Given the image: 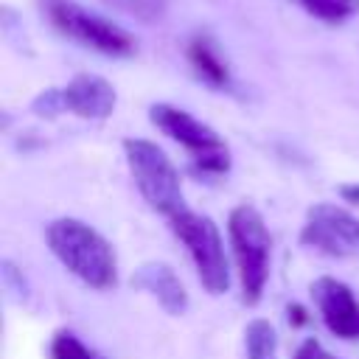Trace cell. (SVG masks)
I'll return each mask as SVG.
<instances>
[{"mask_svg": "<svg viewBox=\"0 0 359 359\" xmlns=\"http://www.w3.org/2000/svg\"><path fill=\"white\" fill-rule=\"evenodd\" d=\"M45 244L50 255L84 286L109 292L118 286V255L115 247L87 222L62 216L45 227Z\"/></svg>", "mask_w": 359, "mask_h": 359, "instance_id": "1", "label": "cell"}, {"mask_svg": "<svg viewBox=\"0 0 359 359\" xmlns=\"http://www.w3.org/2000/svg\"><path fill=\"white\" fill-rule=\"evenodd\" d=\"M227 241L236 264L241 300L247 306H255L261 303L269 283V272H272V233L255 205L241 202L230 210Z\"/></svg>", "mask_w": 359, "mask_h": 359, "instance_id": "2", "label": "cell"}, {"mask_svg": "<svg viewBox=\"0 0 359 359\" xmlns=\"http://www.w3.org/2000/svg\"><path fill=\"white\" fill-rule=\"evenodd\" d=\"M149 121L177 146H182L188 151L191 168L199 177H224L230 171V149L224 143V137L208 126L205 121H199L196 115H191L182 107L174 104H151L149 107Z\"/></svg>", "mask_w": 359, "mask_h": 359, "instance_id": "3", "label": "cell"}, {"mask_svg": "<svg viewBox=\"0 0 359 359\" xmlns=\"http://www.w3.org/2000/svg\"><path fill=\"white\" fill-rule=\"evenodd\" d=\"M123 157H126V168L132 174L137 194L143 196V202L154 213L171 219L177 210L188 208L185 194H182L180 168L154 140L126 137L123 140Z\"/></svg>", "mask_w": 359, "mask_h": 359, "instance_id": "4", "label": "cell"}, {"mask_svg": "<svg viewBox=\"0 0 359 359\" xmlns=\"http://www.w3.org/2000/svg\"><path fill=\"white\" fill-rule=\"evenodd\" d=\"M165 222H168L174 238L185 247L202 289L208 294H224L230 289V272L233 269H230V258H227L219 224L210 216L191 210V208L177 210Z\"/></svg>", "mask_w": 359, "mask_h": 359, "instance_id": "5", "label": "cell"}, {"mask_svg": "<svg viewBox=\"0 0 359 359\" xmlns=\"http://www.w3.org/2000/svg\"><path fill=\"white\" fill-rule=\"evenodd\" d=\"M45 20L67 39L93 48L104 56H132L135 53V39L126 28L115 25L107 17H98L87 11L76 0H39Z\"/></svg>", "mask_w": 359, "mask_h": 359, "instance_id": "6", "label": "cell"}, {"mask_svg": "<svg viewBox=\"0 0 359 359\" xmlns=\"http://www.w3.org/2000/svg\"><path fill=\"white\" fill-rule=\"evenodd\" d=\"M300 244L328 258H353L359 255V216L337 202H314L306 210Z\"/></svg>", "mask_w": 359, "mask_h": 359, "instance_id": "7", "label": "cell"}, {"mask_svg": "<svg viewBox=\"0 0 359 359\" xmlns=\"http://www.w3.org/2000/svg\"><path fill=\"white\" fill-rule=\"evenodd\" d=\"M311 300L317 306L323 325L337 339H359V297L345 280L334 275H320L317 280H311Z\"/></svg>", "mask_w": 359, "mask_h": 359, "instance_id": "8", "label": "cell"}, {"mask_svg": "<svg viewBox=\"0 0 359 359\" xmlns=\"http://www.w3.org/2000/svg\"><path fill=\"white\" fill-rule=\"evenodd\" d=\"M59 93H62V109L84 121H107L118 101L115 87L93 73L73 76L65 87H59Z\"/></svg>", "mask_w": 359, "mask_h": 359, "instance_id": "9", "label": "cell"}, {"mask_svg": "<svg viewBox=\"0 0 359 359\" xmlns=\"http://www.w3.org/2000/svg\"><path fill=\"white\" fill-rule=\"evenodd\" d=\"M132 286L146 292L151 300H157V306L171 314V317H182L188 311V292L180 280V275L174 272V266L163 264V261H146L135 269L132 275Z\"/></svg>", "mask_w": 359, "mask_h": 359, "instance_id": "10", "label": "cell"}, {"mask_svg": "<svg viewBox=\"0 0 359 359\" xmlns=\"http://www.w3.org/2000/svg\"><path fill=\"white\" fill-rule=\"evenodd\" d=\"M188 62H191V67H194V73L205 81V84H210V87H216V90H222V87H227L230 84V67H227V62L222 59V53H219V48L213 45V39L210 36H194L191 42H188Z\"/></svg>", "mask_w": 359, "mask_h": 359, "instance_id": "11", "label": "cell"}, {"mask_svg": "<svg viewBox=\"0 0 359 359\" xmlns=\"http://www.w3.org/2000/svg\"><path fill=\"white\" fill-rule=\"evenodd\" d=\"M244 359H278V331L269 320L255 317L244 325Z\"/></svg>", "mask_w": 359, "mask_h": 359, "instance_id": "12", "label": "cell"}, {"mask_svg": "<svg viewBox=\"0 0 359 359\" xmlns=\"http://www.w3.org/2000/svg\"><path fill=\"white\" fill-rule=\"evenodd\" d=\"M48 356H50V359H104L98 351H93V348H90L76 331H70V328H59V331L50 337Z\"/></svg>", "mask_w": 359, "mask_h": 359, "instance_id": "13", "label": "cell"}, {"mask_svg": "<svg viewBox=\"0 0 359 359\" xmlns=\"http://www.w3.org/2000/svg\"><path fill=\"white\" fill-rule=\"evenodd\" d=\"M303 6L323 22H345L359 11V0H303Z\"/></svg>", "mask_w": 359, "mask_h": 359, "instance_id": "14", "label": "cell"}, {"mask_svg": "<svg viewBox=\"0 0 359 359\" xmlns=\"http://www.w3.org/2000/svg\"><path fill=\"white\" fill-rule=\"evenodd\" d=\"M104 3L140 22H157L165 14V0H104Z\"/></svg>", "mask_w": 359, "mask_h": 359, "instance_id": "15", "label": "cell"}, {"mask_svg": "<svg viewBox=\"0 0 359 359\" xmlns=\"http://www.w3.org/2000/svg\"><path fill=\"white\" fill-rule=\"evenodd\" d=\"M31 109H34L39 118H56L59 112H65V109H62V93H59V87H50V90L39 93V95L34 98Z\"/></svg>", "mask_w": 359, "mask_h": 359, "instance_id": "16", "label": "cell"}, {"mask_svg": "<svg viewBox=\"0 0 359 359\" xmlns=\"http://www.w3.org/2000/svg\"><path fill=\"white\" fill-rule=\"evenodd\" d=\"M292 359H339L337 353H331L320 339H314V337H309V339H303L300 345H297V351H294V356Z\"/></svg>", "mask_w": 359, "mask_h": 359, "instance_id": "17", "label": "cell"}, {"mask_svg": "<svg viewBox=\"0 0 359 359\" xmlns=\"http://www.w3.org/2000/svg\"><path fill=\"white\" fill-rule=\"evenodd\" d=\"M286 314H289V323H292V325H306V323L311 320L309 311H306L300 303H289V306H286Z\"/></svg>", "mask_w": 359, "mask_h": 359, "instance_id": "18", "label": "cell"}, {"mask_svg": "<svg viewBox=\"0 0 359 359\" xmlns=\"http://www.w3.org/2000/svg\"><path fill=\"white\" fill-rule=\"evenodd\" d=\"M339 196H342V202L359 205V182H345V185H339Z\"/></svg>", "mask_w": 359, "mask_h": 359, "instance_id": "19", "label": "cell"}]
</instances>
